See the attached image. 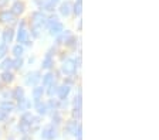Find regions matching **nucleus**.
<instances>
[{
	"label": "nucleus",
	"instance_id": "obj_6",
	"mask_svg": "<svg viewBox=\"0 0 159 140\" xmlns=\"http://www.w3.org/2000/svg\"><path fill=\"white\" fill-rule=\"evenodd\" d=\"M40 79V74L39 72H30L29 78H27V83H36Z\"/></svg>",
	"mask_w": 159,
	"mask_h": 140
},
{
	"label": "nucleus",
	"instance_id": "obj_12",
	"mask_svg": "<svg viewBox=\"0 0 159 140\" xmlns=\"http://www.w3.org/2000/svg\"><path fill=\"white\" fill-rule=\"evenodd\" d=\"M11 38H13V30H6L3 34V40L4 43H10L11 41Z\"/></svg>",
	"mask_w": 159,
	"mask_h": 140
},
{
	"label": "nucleus",
	"instance_id": "obj_25",
	"mask_svg": "<svg viewBox=\"0 0 159 140\" xmlns=\"http://www.w3.org/2000/svg\"><path fill=\"white\" fill-rule=\"evenodd\" d=\"M6 51H7V48H6V45H0V57H3L4 54H6Z\"/></svg>",
	"mask_w": 159,
	"mask_h": 140
},
{
	"label": "nucleus",
	"instance_id": "obj_24",
	"mask_svg": "<svg viewBox=\"0 0 159 140\" xmlns=\"http://www.w3.org/2000/svg\"><path fill=\"white\" fill-rule=\"evenodd\" d=\"M21 64H23V61H21V58H17L16 61H13V67L19 70V68L21 67Z\"/></svg>",
	"mask_w": 159,
	"mask_h": 140
},
{
	"label": "nucleus",
	"instance_id": "obj_27",
	"mask_svg": "<svg viewBox=\"0 0 159 140\" xmlns=\"http://www.w3.org/2000/svg\"><path fill=\"white\" fill-rule=\"evenodd\" d=\"M56 88H57V87H56V85H54V83H53V85H51V89L48 91V93H50V95H53V93L56 92Z\"/></svg>",
	"mask_w": 159,
	"mask_h": 140
},
{
	"label": "nucleus",
	"instance_id": "obj_21",
	"mask_svg": "<svg viewBox=\"0 0 159 140\" xmlns=\"http://www.w3.org/2000/svg\"><path fill=\"white\" fill-rule=\"evenodd\" d=\"M37 110H39V113H46V110H47L46 105H44V104H40V102H37Z\"/></svg>",
	"mask_w": 159,
	"mask_h": 140
},
{
	"label": "nucleus",
	"instance_id": "obj_16",
	"mask_svg": "<svg viewBox=\"0 0 159 140\" xmlns=\"http://www.w3.org/2000/svg\"><path fill=\"white\" fill-rule=\"evenodd\" d=\"M43 67L44 68H50V67H51V54H47L46 60H44V62H43Z\"/></svg>",
	"mask_w": 159,
	"mask_h": 140
},
{
	"label": "nucleus",
	"instance_id": "obj_23",
	"mask_svg": "<svg viewBox=\"0 0 159 140\" xmlns=\"http://www.w3.org/2000/svg\"><path fill=\"white\" fill-rule=\"evenodd\" d=\"M2 67H3L4 70H7V68H10V67H13V61H11V60H4L3 64H2Z\"/></svg>",
	"mask_w": 159,
	"mask_h": 140
},
{
	"label": "nucleus",
	"instance_id": "obj_17",
	"mask_svg": "<svg viewBox=\"0 0 159 140\" xmlns=\"http://www.w3.org/2000/svg\"><path fill=\"white\" fill-rule=\"evenodd\" d=\"M2 78H3L4 82H11V79H13V75H11L10 72H7V71H6V72H4L3 75H2Z\"/></svg>",
	"mask_w": 159,
	"mask_h": 140
},
{
	"label": "nucleus",
	"instance_id": "obj_26",
	"mask_svg": "<svg viewBox=\"0 0 159 140\" xmlns=\"http://www.w3.org/2000/svg\"><path fill=\"white\" fill-rule=\"evenodd\" d=\"M4 117H6V112L3 109H0V120H3Z\"/></svg>",
	"mask_w": 159,
	"mask_h": 140
},
{
	"label": "nucleus",
	"instance_id": "obj_15",
	"mask_svg": "<svg viewBox=\"0 0 159 140\" xmlns=\"http://www.w3.org/2000/svg\"><path fill=\"white\" fill-rule=\"evenodd\" d=\"M13 53H14V55H16L17 58H20V57H21V54H23V47H21V45H16L13 48Z\"/></svg>",
	"mask_w": 159,
	"mask_h": 140
},
{
	"label": "nucleus",
	"instance_id": "obj_2",
	"mask_svg": "<svg viewBox=\"0 0 159 140\" xmlns=\"http://www.w3.org/2000/svg\"><path fill=\"white\" fill-rule=\"evenodd\" d=\"M63 71L66 74H73L75 71V62L73 60H67L66 62L63 64Z\"/></svg>",
	"mask_w": 159,
	"mask_h": 140
},
{
	"label": "nucleus",
	"instance_id": "obj_3",
	"mask_svg": "<svg viewBox=\"0 0 159 140\" xmlns=\"http://www.w3.org/2000/svg\"><path fill=\"white\" fill-rule=\"evenodd\" d=\"M61 31H63V24L61 23L56 21V23L50 24V34H51V36H58Z\"/></svg>",
	"mask_w": 159,
	"mask_h": 140
},
{
	"label": "nucleus",
	"instance_id": "obj_13",
	"mask_svg": "<svg viewBox=\"0 0 159 140\" xmlns=\"http://www.w3.org/2000/svg\"><path fill=\"white\" fill-rule=\"evenodd\" d=\"M43 95V88H34V91H33V96H34V99L39 102V99H40V96Z\"/></svg>",
	"mask_w": 159,
	"mask_h": 140
},
{
	"label": "nucleus",
	"instance_id": "obj_20",
	"mask_svg": "<svg viewBox=\"0 0 159 140\" xmlns=\"http://www.w3.org/2000/svg\"><path fill=\"white\" fill-rule=\"evenodd\" d=\"M51 81H53V74H47L46 77L43 78V85H48Z\"/></svg>",
	"mask_w": 159,
	"mask_h": 140
},
{
	"label": "nucleus",
	"instance_id": "obj_10",
	"mask_svg": "<svg viewBox=\"0 0 159 140\" xmlns=\"http://www.w3.org/2000/svg\"><path fill=\"white\" fill-rule=\"evenodd\" d=\"M0 20L7 23V21H13V14L9 13V11H3V13L0 14Z\"/></svg>",
	"mask_w": 159,
	"mask_h": 140
},
{
	"label": "nucleus",
	"instance_id": "obj_19",
	"mask_svg": "<svg viewBox=\"0 0 159 140\" xmlns=\"http://www.w3.org/2000/svg\"><path fill=\"white\" fill-rule=\"evenodd\" d=\"M13 104H11V102H4L3 105H2V109L4 110V112H7V110H11L13 109Z\"/></svg>",
	"mask_w": 159,
	"mask_h": 140
},
{
	"label": "nucleus",
	"instance_id": "obj_4",
	"mask_svg": "<svg viewBox=\"0 0 159 140\" xmlns=\"http://www.w3.org/2000/svg\"><path fill=\"white\" fill-rule=\"evenodd\" d=\"M17 40H19V43L27 44V31H26V28H24L23 23H21V26H20V28H19V37H17Z\"/></svg>",
	"mask_w": 159,
	"mask_h": 140
},
{
	"label": "nucleus",
	"instance_id": "obj_28",
	"mask_svg": "<svg viewBox=\"0 0 159 140\" xmlns=\"http://www.w3.org/2000/svg\"><path fill=\"white\" fill-rule=\"evenodd\" d=\"M75 134H77L78 137H81V126H78V130L75 132Z\"/></svg>",
	"mask_w": 159,
	"mask_h": 140
},
{
	"label": "nucleus",
	"instance_id": "obj_11",
	"mask_svg": "<svg viewBox=\"0 0 159 140\" xmlns=\"http://www.w3.org/2000/svg\"><path fill=\"white\" fill-rule=\"evenodd\" d=\"M70 9H71V3H68V2L63 3V4H61V9H60V10H61V14H64V16H68L70 11H71Z\"/></svg>",
	"mask_w": 159,
	"mask_h": 140
},
{
	"label": "nucleus",
	"instance_id": "obj_9",
	"mask_svg": "<svg viewBox=\"0 0 159 140\" xmlns=\"http://www.w3.org/2000/svg\"><path fill=\"white\" fill-rule=\"evenodd\" d=\"M54 136H56V133H53V127H51V126H48V127H46V129H44V132H43V137H44V139H53Z\"/></svg>",
	"mask_w": 159,
	"mask_h": 140
},
{
	"label": "nucleus",
	"instance_id": "obj_8",
	"mask_svg": "<svg viewBox=\"0 0 159 140\" xmlns=\"http://www.w3.org/2000/svg\"><path fill=\"white\" fill-rule=\"evenodd\" d=\"M57 3H58V0H46V2H44V9L48 10V11H51Z\"/></svg>",
	"mask_w": 159,
	"mask_h": 140
},
{
	"label": "nucleus",
	"instance_id": "obj_5",
	"mask_svg": "<svg viewBox=\"0 0 159 140\" xmlns=\"http://www.w3.org/2000/svg\"><path fill=\"white\" fill-rule=\"evenodd\" d=\"M23 10H24V4L20 3V2H16L13 4V7H11V14H20Z\"/></svg>",
	"mask_w": 159,
	"mask_h": 140
},
{
	"label": "nucleus",
	"instance_id": "obj_18",
	"mask_svg": "<svg viewBox=\"0 0 159 140\" xmlns=\"http://www.w3.org/2000/svg\"><path fill=\"white\" fill-rule=\"evenodd\" d=\"M27 106H29V102H27V100L24 99V98H23V99H20V100H19V108H20V110H24Z\"/></svg>",
	"mask_w": 159,
	"mask_h": 140
},
{
	"label": "nucleus",
	"instance_id": "obj_1",
	"mask_svg": "<svg viewBox=\"0 0 159 140\" xmlns=\"http://www.w3.org/2000/svg\"><path fill=\"white\" fill-rule=\"evenodd\" d=\"M44 21H46V16L41 11H36L33 14V36L34 37L39 36V30H40V27L43 26Z\"/></svg>",
	"mask_w": 159,
	"mask_h": 140
},
{
	"label": "nucleus",
	"instance_id": "obj_22",
	"mask_svg": "<svg viewBox=\"0 0 159 140\" xmlns=\"http://www.w3.org/2000/svg\"><path fill=\"white\" fill-rule=\"evenodd\" d=\"M14 96H16V99H23V89H20V88H17L16 91H14Z\"/></svg>",
	"mask_w": 159,
	"mask_h": 140
},
{
	"label": "nucleus",
	"instance_id": "obj_14",
	"mask_svg": "<svg viewBox=\"0 0 159 140\" xmlns=\"http://www.w3.org/2000/svg\"><path fill=\"white\" fill-rule=\"evenodd\" d=\"M81 10H83V2L77 0L75 6H74V11H75V14H81Z\"/></svg>",
	"mask_w": 159,
	"mask_h": 140
},
{
	"label": "nucleus",
	"instance_id": "obj_7",
	"mask_svg": "<svg viewBox=\"0 0 159 140\" xmlns=\"http://www.w3.org/2000/svg\"><path fill=\"white\" fill-rule=\"evenodd\" d=\"M68 92H70V87H68V85H64V87L58 88V96L61 98V99H64V98L68 95Z\"/></svg>",
	"mask_w": 159,
	"mask_h": 140
}]
</instances>
